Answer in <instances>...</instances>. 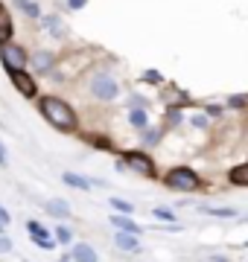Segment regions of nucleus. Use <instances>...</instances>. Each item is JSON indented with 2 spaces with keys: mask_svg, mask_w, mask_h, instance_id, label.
<instances>
[{
  "mask_svg": "<svg viewBox=\"0 0 248 262\" xmlns=\"http://www.w3.org/2000/svg\"><path fill=\"white\" fill-rule=\"evenodd\" d=\"M38 111L56 131L70 134V131H76V125H79L76 111H73L65 99H58V96H38Z\"/></svg>",
  "mask_w": 248,
  "mask_h": 262,
  "instance_id": "1",
  "label": "nucleus"
},
{
  "mask_svg": "<svg viewBox=\"0 0 248 262\" xmlns=\"http://www.w3.org/2000/svg\"><path fill=\"white\" fill-rule=\"evenodd\" d=\"M120 163H123L126 169L137 172L140 178H149V181L158 178V166H155L152 155H146V151H140V149H129V151H123V160H120Z\"/></svg>",
  "mask_w": 248,
  "mask_h": 262,
  "instance_id": "2",
  "label": "nucleus"
},
{
  "mask_svg": "<svg viewBox=\"0 0 248 262\" xmlns=\"http://www.w3.org/2000/svg\"><path fill=\"white\" fill-rule=\"evenodd\" d=\"M163 184L170 189H175V192H196V189H201V178L193 172L190 166H175L167 172V178H163Z\"/></svg>",
  "mask_w": 248,
  "mask_h": 262,
  "instance_id": "3",
  "label": "nucleus"
},
{
  "mask_svg": "<svg viewBox=\"0 0 248 262\" xmlns=\"http://www.w3.org/2000/svg\"><path fill=\"white\" fill-rule=\"evenodd\" d=\"M88 91H91V96H96L99 102H114L117 96H120V82L108 73H94L91 82H88Z\"/></svg>",
  "mask_w": 248,
  "mask_h": 262,
  "instance_id": "4",
  "label": "nucleus"
},
{
  "mask_svg": "<svg viewBox=\"0 0 248 262\" xmlns=\"http://www.w3.org/2000/svg\"><path fill=\"white\" fill-rule=\"evenodd\" d=\"M9 79L15 84V91L20 96H27V99H35L38 96V82L27 73V70H9Z\"/></svg>",
  "mask_w": 248,
  "mask_h": 262,
  "instance_id": "5",
  "label": "nucleus"
},
{
  "mask_svg": "<svg viewBox=\"0 0 248 262\" xmlns=\"http://www.w3.org/2000/svg\"><path fill=\"white\" fill-rule=\"evenodd\" d=\"M0 61H3L6 70H24L27 67V53L18 44H6V47H0Z\"/></svg>",
  "mask_w": 248,
  "mask_h": 262,
  "instance_id": "6",
  "label": "nucleus"
},
{
  "mask_svg": "<svg viewBox=\"0 0 248 262\" xmlns=\"http://www.w3.org/2000/svg\"><path fill=\"white\" fill-rule=\"evenodd\" d=\"M27 233H29V239H32V242L38 245L41 251H53V248H56V242H53V236L47 233V227H44V225H38L35 219H29V222H27Z\"/></svg>",
  "mask_w": 248,
  "mask_h": 262,
  "instance_id": "7",
  "label": "nucleus"
},
{
  "mask_svg": "<svg viewBox=\"0 0 248 262\" xmlns=\"http://www.w3.org/2000/svg\"><path fill=\"white\" fill-rule=\"evenodd\" d=\"M12 35H15V24H12V15H9V9L0 3V47L12 44Z\"/></svg>",
  "mask_w": 248,
  "mask_h": 262,
  "instance_id": "8",
  "label": "nucleus"
},
{
  "mask_svg": "<svg viewBox=\"0 0 248 262\" xmlns=\"http://www.w3.org/2000/svg\"><path fill=\"white\" fill-rule=\"evenodd\" d=\"M29 64L35 67L38 73H50V70L58 64V58H56V53H50V50H38V53L32 56V61H29Z\"/></svg>",
  "mask_w": 248,
  "mask_h": 262,
  "instance_id": "9",
  "label": "nucleus"
},
{
  "mask_svg": "<svg viewBox=\"0 0 248 262\" xmlns=\"http://www.w3.org/2000/svg\"><path fill=\"white\" fill-rule=\"evenodd\" d=\"M38 27L41 29H47L53 38H65V24H61V15H41L38 18Z\"/></svg>",
  "mask_w": 248,
  "mask_h": 262,
  "instance_id": "10",
  "label": "nucleus"
},
{
  "mask_svg": "<svg viewBox=\"0 0 248 262\" xmlns=\"http://www.w3.org/2000/svg\"><path fill=\"white\" fill-rule=\"evenodd\" d=\"M108 222H111V225L117 227V230H120V233H132V236H140V230H143V227L137 225V222H134L132 215H111V219H108Z\"/></svg>",
  "mask_w": 248,
  "mask_h": 262,
  "instance_id": "11",
  "label": "nucleus"
},
{
  "mask_svg": "<svg viewBox=\"0 0 248 262\" xmlns=\"http://www.w3.org/2000/svg\"><path fill=\"white\" fill-rule=\"evenodd\" d=\"M70 259H73V262H99V259H96V251L88 242H76V245H73V248H70Z\"/></svg>",
  "mask_w": 248,
  "mask_h": 262,
  "instance_id": "12",
  "label": "nucleus"
},
{
  "mask_svg": "<svg viewBox=\"0 0 248 262\" xmlns=\"http://www.w3.org/2000/svg\"><path fill=\"white\" fill-rule=\"evenodd\" d=\"M44 210L53 219H70V204H67L65 198H50V201H44Z\"/></svg>",
  "mask_w": 248,
  "mask_h": 262,
  "instance_id": "13",
  "label": "nucleus"
},
{
  "mask_svg": "<svg viewBox=\"0 0 248 262\" xmlns=\"http://www.w3.org/2000/svg\"><path fill=\"white\" fill-rule=\"evenodd\" d=\"M114 242H117V248L126 251V253H140V251H143V248H140V239L132 236V233H117Z\"/></svg>",
  "mask_w": 248,
  "mask_h": 262,
  "instance_id": "14",
  "label": "nucleus"
},
{
  "mask_svg": "<svg viewBox=\"0 0 248 262\" xmlns=\"http://www.w3.org/2000/svg\"><path fill=\"white\" fill-rule=\"evenodd\" d=\"M61 181H65L67 187L82 189V192H88V189H91V178H85V175H76V172H61Z\"/></svg>",
  "mask_w": 248,
  "mask_h": 262,
  "instance_id": "15",
  "label": "nucleus"
},
{
  "mask_svg": "<svg viewBox=\"0 0 248 262\" xmlns=\"http://www.w3.org/2000/svg\"><path fill=\"white\" fill-rule=\"evenodd\" d=\"M228 181L234 187H248V166L245 163H237V166L228 172Z\"/></svg>",
  "mask_w": 248,
  "mask_h": 262,
  "instance_id": "16",
  "label": "nucleus"
},
{
  "mask_svg": "<svg viewBox=\"0 0 248 262\" xmlns=\"http://www.w3.org/2000/svg\"><path fill=\"white\" fill-rule=\"evenodd\" d=\"M15 9H20L27 18H41V3L38 0H15Z\"/></svg>",
  "mask_w": 248,
  "mask_h": 262,
  "instance_id": "17",
  "label": "nucleus"
},
{
  "mask_svg": "<svg viewBox=\"0 0 248 262\" xmlns=\"http://www.w3.org/2000/svg\"><path fill=\"white\" fill-rule=\"evenodd\" d=\"M129 122H132L134 128H146L149 125V114L143 108H129Z\"/></svg>",
  "mask_w": 248,
  "mask_h": 262,
  "instance_id": "18",
  "label": "nucleus"
},
{
  "mask_svg": "<svg viewBox=\"0 0 248 262\" xmlns=\"http://www.w3.org/2000/svg\"><path fill=\"white\" fill-rule=\"evenodd\" d=\"M163 125H158V128H149V125H146V134H143V146H158V143L163 140Z\"/></svg>",
  "mask_w": 248,
  "mask_h": 262,
  "instance_id": "19",
  "label": "nucleus"
},
{
  "mask_svg": "<svg viewBox=\"0 0 248 262\" xmlns=\"http://www.w3.org/2000/svg\"><path fill=\"white\" fill-rule=\"evenodd\" d=\"M108 204L117 210V215H132L134 213V204L132 201H123V198H108Z\"/></svg>",
  "mask_w": 248,
  "mask_h": 262,
  "instance_id": "20",
  "label": "nucleus"
},
{
  "mask_svg": "<svg viewBox=\"0 0 248 262\" xmlns=\"http://www.w3.org/2000/svg\"><path fill=\"white\" fill-rule=\"evenodd\" d=\"M204 213L216 215V219H234L237 210H234V207H204Z\"/></svg>",
  "mask_w": 248,
  "mask_h": 262,
  "instance_id": "21",
  "label": "nucleus"
},
{
  "mask_svg": "<svg viewBox=\"0 0 248 262\" xmlns=\"http://www.w3.org/2000/svg\"><path fill=\"white\" fill-rule=\"evenodd\" d=\"M248 105V96L245 94H234V96H228V108H234V111H242Z\"/></svg>",
  "mask_w": 248,
  "mask_h": 262,
  "instance_id": "22",
  "label": "nucleus"
},
{
  "mask_svg": "<svg viewBox=\"0 0 248 262\" xmlns=\"http://www.w3.org/2000/svg\"><path fill=\"white\" fill-rule=\"evenodd\" d=\"M70 239H73V233L67 230L65 225H58L56 227V236H53V242H61V245H70Z\"/></svg>",
  "mask_w": 248,
  "mask_h": 262,
  "instance_id": "23",
  "label": "nucleus"
},
{
  "mask_svg": "<svg viewBox=\"0 0 248 262\" xmlns=\"http://www.w3.org/2000/svg\"><path fill=\"white\" fill-rule=\"evenodd\" d=\"M143 82L149 84H163V73H158V70H143V76H140Z\"/></svg>",
  "mask_w": 248,
  "mask_h": 262,
  "instance_id": "24",
  "label": "nucleus"
},
{
  "mask_svg": "<svg viewBox=\"0 0 248 262\" xmlns=\"http://www.w3.org/2000/svg\"><path fill=\"white\" fill-rule=\"evenodd\" d=\"M167 120H170V125H181V120H184V114L178 111V108H167Z\"/></svg>",
  "mask_w": 248,
  "mask_h": 262,
  "instance_id": "25",
  "label": "nucleus"
},
{
  "mask_svg": "<svg viewBox=\"0 0 248 262\" xmlns=\"http://www.w3.org/2000/svg\"><path fill=\"white\" fill-rule=\"evenodd\" d=\"M190 125H193V128H208V117H204V114H193Z\"/></svg>",
  "mask_w": 248,
  "mask_h": 262,
  "instance_id": "26",
  "label": "nucleus"
},
{
  "mask_svg": "<svg viewBox=\"0 0 248 262\" xmlns=\"http://www.w3.org/2000/svg\"><path fill=\"white\" fill-rule=\"evenodd\" d=\"M152 215H158V219H167V222H175V215H172L170 210H163V207H155Z\"/></svg>",
  "mask_w": 248,
  "mask_h": 262,
  "instance_id": "27",
  "label": "nucleus"
},
{
  "mask_svg": "<svg viewBox=\"0 0 248 262\" xmlns=\"http://www.w3.org/2000/svg\"><path fill=\"white\" fill-rule=\"evenodd\" d=\"M204 117H222V105H204Z\"/></svg>",
  "mask_w": 248,
  "mask_h": 262,
  "instance_id": "28",
  "label": "nucleus"
},
{
  "mask_svg": "<svg viewBox=\"0 0 248 262\" xmlns=\"http://www.w3.org/2000/svg\"><path fill=\"white\" fill-rule=\"evenodd\" d=\"M85 3H88V0H67V9L79 12V9H85Z\"/></svg>",
  "mask_w": 248,
  "mask_h": 262,
  "instance_id": "29",
  "label": "nucleus"
},
{
  "mask_svg": "<svg viewBox=\"0 0 248 262\" xmlns=\"http://www.w3.org/2000/svg\"><path fill=\"white\" fill-rule=\"evenodd\" d=\"M15 245H12V239H6V236H0V253H9Z\"/></svg>",
  "mask_w": 248,
  "mask_h": 262,
  "instance_id": "30",
  "label": "nucleus"
},
{
  "mask_svg": "<svg viewBox=\"0 0 248 262\" xmlns=\"http://www.w3.org/2000/svg\"><path fill=\"white\" fill-rule=\"evenodd\" d=\"M94 146H99V149H111V137L105 140V137H94Z\"/></svg>",
  "mask_w": 248,
  "mask_h": 262,
  "instance_id": "31",
  "label": "nucleus"
},
{
  "mask_svg": "<svg viewBox=\"0 0 248 262\" xmlns=\"http://www.w3.org/2000/svg\"><path fill=\"white\" fill-rule=\"evenodd\" d=\"M0 166H9V158H6V146L0 143Z\"/></svg>",
  "mask_w": 248,
  "mask_h": 262,
  "instance_id": "32",
  "label": "nucleus"
},
{
  "mask_svg": "<svg viewBox=\"0 0 248 262\" xmlns=\"http://www.w3.org/2000/svg\"><path fill=\"white\" fill-rule=\"evenodd\" d=\"M12 219H9V213H6V210H3V207H0V225H9Z\"/></svg>",
  "mask_w": 248,
  "mask_h": 262,
  "instance_id": "33",
  "label": "nucleus"
},
{
  "mask_svg": "<svg viewBox=\"0 0 248 262\" xmlns=\"http://www.w3.org/2000/svg\"><path fill=\"white\" fill-rule=\"evenodd\" d=\"M213 262H228V256H213Z\"/></svg>",
  "mask_w": 248,
  "mask_h": 262,
  "instance_id": "34",
  "label": "nucleus"
},
{
  "mask_svg": "<svg viewBox=\"0 0 248 262\" xmlns=\"http://www.w3.org/2000/svg\"><path fill=\"white\" fill-rule=\"evenodd\" d=\"M3 230H6V225H0V236H3Z\"/></svg>",
  "mask_w": 248,
  "mask_h": 262,
  "instance_id": "35",
  "label": "nucleus"
}]
</instances>
